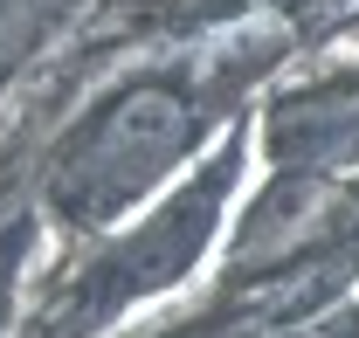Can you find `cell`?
<instances>
[{
  "label": "cell",
  "instance_id": "1",
  "mask_svg": "<svg viewBox=\"0 0 359 338\" xmlns=\"http://www.w3.org/2000/svg\"><path fill=\"white\" fill-rule=\"evenodd\" d=\"M201 131H208V111L180 76L166 69L125 76L97 104H83L76 125L48 145L42 208L69 228L111 235L166 194V180L201 152Z\"/></svg>",
  "mask_w": 359,
  "mask_h": 338
},
{
  "label": "cell",
  "instance_id": "2",
  "mask_svg": "<svg viewBox=\"0 0 359 338\" xmlns=\"http://www.w3.org/2000/svg\"><path fill=\"white\" fill-rule=\"evenodd\" d=\"M55 14H62V0H0V83L48 42Z\"/></svg>",
  "mask_w": 359,
  "mask_h": 338
},
{
  "label": "cell",
  "instance_id": "3",
  "mask_svg": "<svg viewBox=\"0 0 359 338\" xmlns=\"http://www.w3.org/2000/svg\"><path fill=\"white\" fill-rule=\"evenodd\" d=\"M14 269H21V228H7V235H0V304H7V283H14Z\"/></svg>",
  "mask_w": 359,
  "mask_h": 338
}]
</instances>
